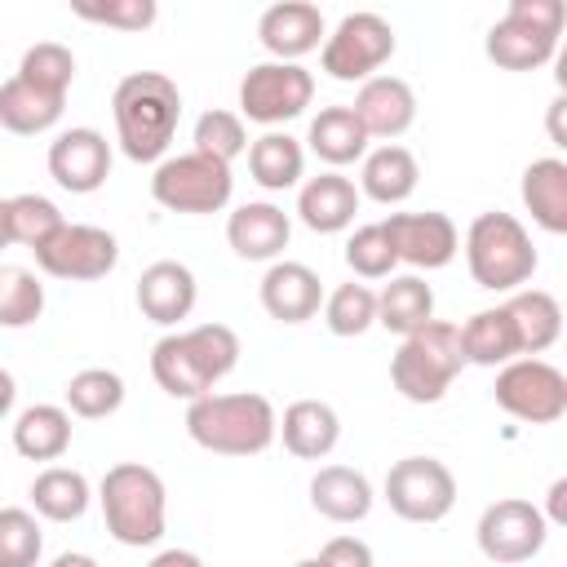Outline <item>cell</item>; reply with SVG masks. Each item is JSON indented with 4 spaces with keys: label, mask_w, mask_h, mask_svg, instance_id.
Listing matches in <instances>:
<instances>
[{
    "label": "cell",
    "mask_w": 567,
    "mask_h": 567,
    "mask_svg": "<svg viewBox=\"0 0 567 567\" xmlns=\"http://www.w3.org/2000/svg\"><path fill=\"white\" fill-rule=\"evenodd\" d=\"M97 505L106 518V532L128 545V549H146L164 536L168 527V492L164 478L142 465V461H120L102 474L97 483Z\"/></svg>",
    "instance_id": "cell-4"
},
{
    "label": "cell",
    "mask_w": 567,
    "mask_h": 567,
    "mask_svg": "<svg viewBox=\"0 0 567 567\" xmlns=\"http://www.w3.org/2000/svg\"><path fill=\"white\" fill-rule=\"evenodd\" d=\"M505 315L518 337V359H540L558 337H563V306L545 288H518L505 301Z\"/></svg>",
    "instance_id": "cell-25"
},
{
    "label": "cell",
    "mask_w": 567,
    "mask_h": 567,
    "mask_svg": "<svg viewBox=\"0 0 567 567\" xmlns=\"http://www.w3.org/2000/svg\"><path fill=\"white\" fill-rule=\"evenodd\" d=\"M146 567H204V558H199L195 549H177V545H173V549H159Z\"/></svg>",
    "instance_id": "cell-46"
},
{
    "label": "cell",
    "mask_w": 567,
    "mask_h": 567,
    "mask_svg": "<svg viewBox=\"0 0 567 567\" xmlns=\"http://www.w3.org/2000/svg\"><path fill=\"white\" fill-rule=\"evenodd\" d=\"M257 297H261V310L270 319H279V323H306V319H315L323 310V279L306 261L279 257V261L266 266Z\"/></svg>",
    "instance_id": "cell-19"
},
{
    "label": "cell",
    "mask_w": 567,
    "mask_h": 567,
    "mask_svg": "<svg viewBox=\"0 0 567 567\" xmlns=\"http://www.w3.org/2000/svg\"><path fill=\"white\" fill-rule=\"evenodd\" d=\"M62 106H66V97H53V93L27 84L22 75H9L0 84V128H9L18 137L49 133L62 120Z\"/></svg>",
    "instance_id": "cell-33"
},
{
    "label": "cell",
    "mask_w": 567,
    "mask_h": 567,
    "mask_svg": "<svg viewBox=\"0 0 567 567\" xmlns=\"http://www.w3.org/2000/svg\"><path fill=\"white\" fill-rule=\"evenodd\" d=\"M62 226H66V217H62V208H58L49 195L22 190V195L9 199V235H13V244H22V248L35 252V248L49 244Z\"/></svg>",
    "instance_id": "cell-37"
},
{
    "label": "cell",
    "mask_w": 567,
    "mask_h": 567,
    "mask_svg": "<svg viewBox=\"0 0 567 567\" xmlns=\"http://www.w3.org/2000/svg\"><path fill=\"white\" fill-rule=\"evenodd\" d=\"M186 434L213 456H261L279 434V412L257 390L204 394L186 403Z\"/></svg>",
    "instance_id": "cell-3"
},
{
    "label": "cell",
    "mask_w": 567,
    "mask_h": 567,
    "mask_svg": "<svg viewBox=\"0 0 567 567\" xmlns=\"http://www.w3.org/2000/svg\"><path fill=\"white\" fill-rule=\"evenodd\" d=\"M115 142L133 164H159L182 120V93L164 71H133L111 93Z\"/></svg>",
    "instance_id": "cell-2"
},
{
    "label": "cell",
    "mask_w": 567,
    "mask_h": 567,
    "mask_svg": "<svg viewBox=\"0 0 567 567\" xmlns=\"http://www.w3.org/2000/svg\"><path fill=\"white\" fill-rule=\"evenodd\" d=\"M363 195L359 186L346 177V173H319V177H306L297 186V221L315 235H341L354 226V213H359Z\"/></svg>",
    "instance_id": "cell-22"
},
{
    "label": "cell",
    "mask_w": 567,
    "mask_h": 567,
    "mask_svg": "<svg viewBox=\"0 0 567 567\" xmlns=\"http://www.w3.org/2000/svg\"><path fill=\"white\" fill-rule=\"evenodd\" d=\"M381 496L403 523H443L456 505V474L439 456H403L390 465Z\"/></svg>",
    "instance_id": "cell-12"
},
{
    "label": "cell",
    "mask_w": 567,
    "mask_h": 567,
    "mask_svg": "<svg viewBox=\"0 0 567 567\" xmlns=\"http://www.w3.org/2000/svg\"><path fill=\"white\" fill-rule=\"evenodd\" d=\"M540 514H545L549 527H563V523H567V478H554V483H549V505H545Z\"/></svg>",
    "instance_id": "cell-45"
},
{
    "label": "cell",
    "mask_w": 567,
    "mask_h": 567,
    "mask_svg": "<svg viewBox=\"0 0 567 567\" xmlns=\"http://www.w3.org/2000/svg\"><path fill=\"white\" fill-rule=\"evenodd\" d=\"M563 111H567V97H554V102H549V142H554V146H567V133H563Z\"/></svg>",
    "instance_id": "cell-47"
},
{
    "label": "cell",
    "mask_w": 567,
    "mask_h": 567,
    "mask_svg": "<svg viewBox=\"0 0 567 567\" xmlns=\"http://www.w3.org/2000/svg\"><path fill=\"white\" fill-rule=\"evenodd\" d=\"M71 13L84 22H97V27H115V31H146L159 18V4L155 0H106V4L75 0Z\"/></svg>",
    "instance_id": "cell-43"
},
{
    "label": "cell",
    "mask_w": 567,
    "mask_h": 567,
    "mask_svg": "<svg viewBox=\"0 0 567 567\" xmlns=\"http://www.w3.org/2000/svg\"><path fill=\"white\" fill-rule=\"evenodd\" d=\"M275 439H284V447L297 461H323L341 443V416L323 399H297V403L284 408Z\"/></svg>",
    "instance_id": "cell-23"
},
{
    "label": "cell",
    "mask_w": 567,
    "mask_h": 567,
    "mask_svg": "<svg viewBox=\"0 0 567 567\" xmlns=\"http://www.w3.org/2000/svg\"><path fill=\"white\" fill-rule=\"evenodd\" d=\"M151 195L168 213L208 217V213H221L230 204L235 177H230V164H221V159H208L199 151H177V155H164L155 164Z\"/></svg>",
    "instance_id": "cell-8"
},
{
    "label": "cell",
    "mask_w": 567,
    "mask_h": 567,
    "mask_svg": "<svg viewBox=\"0 0 567 567\" xmlns=\"http://www.w3.org/2000/svg\"><path fill=\"white\" fill-rule=\"evenodd\" d=\"M474 540H478V554L496 567H514V563H527L545 549L549 540V523L540 514V505L523 501V496H501L492 501L483 514H478V527H474Z\"/></svg>",
    "instance_id": "cell-13"
},
{
    "label": "cell",
    "mask_w": 567,
    "mask_h": 567,
    "mask_svg": "<svg viewBox=\"0 0 567 567\" xmlns=\"http://www.w3.org/2000/svg\"><path fill=\"white\" fill-rule=\"evenodd\" d=\"M518 195L545 235H567V159H558V155L532 159L523 168Z\"/></svg>",
    "instance_id": "cell-27"
},
{
    "label": "cell",
    "mask_w": 567,
    "mask_h": 567,
    "mask_svg": "<svg viewBox=\"0 0 567 567\" xmlns=\"http://www.w3.org/2000/svg\"><path fill=\"white\" fill-rule=\"evenodd\" d=\"M195 301H199V284L186 261L173 257L151 261L137 279V310L159 328H177L182 319H190Z\"/></svg>",
    "instance_id": "cell-21"
},
{
    "label": "cell",
    "mask_w": 567,
    "mask_h": 567,
    "mask_svg": "<svg viewBox=\"0 0 567 567\" xmlns=\"http://www.w3.org/2000/svg\"><path fill=\"white\" fill-rule=\"evenodd\" d=\"M315 102V75L301 62H257L239 80V120L279 128Z\"/></svg>",
    "instance_id": "cell-11"
},
{
    "label": "cell",
    "mask_w": 567,
    "mask_h": 567,
    "mask_svg": "<svg viewBox=\"0 0 567 567\" xmlns=\"http://www.w3.org/2000/svg\"><path fill=\"white\" fill-rule=\"evenodd\" d=\"M49 177L71 195L102 190L106 177H111V142H106V133H97L89 124L62 128L49 142Z\"/></svg>",
    "instance_id": "cell-16"
},
{
    "label": "cell",
    "mask_w": 567,
    "mask_h": 567,
    "mask_svg": "<svg viewBox=\"0 0 567 567\" xmlns=\"http://www.w3.org/2000/svg\"><path fill=\"white\" fill-rule=\"evenodd\" d=\"M124 394L128 390L115 368H80L62 390V408L80 421H102L124 408Z\"/></svg>",
    "instance_id": "cell-35"
},
{
    "label": "cell",
    "mask_w": 567,
    "mask_h": 567,
    "mask_svg": "<svg viewBox=\"0 0 567 567\" xmlns=\"http://www.w3.org/2000/svg\"><path fill=\"white\" fill-rule=\"evenodd\" d=\"M456 337H461L465 363H474V368H505L509 359H518V337H514L505 306L474 310L465 323H456Z\"/></svg>",
    "instance_id": "cell-30"
},
{
    "label": "cell",
    "mask_w": 567,
    "mask_h": 567,
    "mask_svg": "<svg viewBox=\"0 0 567 567\" xmlns=\"http://www.w3.org/2000/svg\"><path fill=\"white\" fill-rule=\"evenodd\" d=\"M71 447V412L62 403H31L13 421V452L27 461H58Z\"/></svg>",
    "instance_id": "cell-32"
},
{
    "label": "cell",
    "mask_w": 567,
    "mask_h": 567,
    "mask_svg": "<svg viewBox=\"0 0 567 567\" xmlns=\"http://www.w3.org/2000/svg\"><path fill=\"white\" fill-rule=\"evenodd\" d=\"M430 319H434V288L421 275H390V284L377 292V323L403 341Z\"/></svg>",
    "instance_id": "cell-31"
},
{
    "label": "cell",
    "mask_w": 567,
    "mask_h": 567,
    "mask_svg": "<svg viewBox=\"0 0 567 567\" xmlns=\"http://www.w3.org/2000/svg\"><path fill=\"white\" fill-rule=\"evenodd\" d=\"M323 35L328 22L310 0H279L257 18V40L270 53V62H301L323 44Z\"/></svg>",
    "instance_id": "cell-17"
},
{
    "label": "cell",
    "mask_w": 567,
    "mask_h": 567,
    "mask_svg": "<svg viewBox=\"0 0 567 567\" xmlns=\"http://www.w3.org/2000/svg\"><path fill=\"white\" fill-rule=\"evenodd\" d=\"M323 323L332 337H363L377 323V288H368L363 279L337 284L332 292H323Z\"/></svg>",
    "instance_id": "cell-36"
},
{
    "label": "cell",
    "mask_w": 567,
    "mask_h": 567,
    "mask_svg": "<svg viewBox=\"0 0 567 567\" xmlns=\"http://www.w3.org/2000/svg\"><path fill=\"white\" fill-rule=\"evenodd\" d=\"M381 226L390 235L394 257L403 266H412V270H443L461 252V230L439 208H425V213H390Z\"/></svg>",
    "instance_id": "cell-15"
},
{
    "label": "cell",
    "mask_w": 567,
    "mask_h": 567,
    "mask_svg": "<svg viewBox=\"0 0 567 567\" xmlns=\"http://www.w3.org/2000/svg\"><path fill=\"white\" fill-rule=\"evenodd\" d=\"M44 532L31 509L4 505L0 509V567H40Z\"/></svg>",
    "instance_id": "cell-41"
},
{
    "label": "cell",
    "mask_w": 567,
    "mask_h": 567,
    "mask_svg": "<svg viewBox=\"0 0 567 567\" xmlns=\"http://www.w3.org/2000/svg\"><path fill=\"white\" fill-rule=\"evenodd\" d=\"M49 567H97V558H93V554H80V549H66V554H58Z\"/></svg>",
    "instance_id": "cell-49"
},
{
    "label": "cell",
    "mask_w": 567,
    "mask_h": 567,
    "mask_svg": "<svg viewBox=\"0 0 567 567\" xmlns=\"http://www.w3.org/2000/svg\"><path fill=\"white\" fill-rule=\"evenodd\" d=\"M89 501H93V487L71 465H49V470H40L31 478V514H40L49 523H75V518H84Z\"/></svg>",
    "instance_id": "cell-34"
},
{
    "label": "cell",
    "mask_w": 567,
    "mask_h": 567,
    "mask_svg": "<svg viewBox=\"0 0 567 567\" xmlns=\"http://www.w3.org/2000/svg\"><path fill=\"white\" fill-rule=\"evenodd\" d=\"M416 182H421V164L399 142H381L377 151H368L359 159V195H368L372 204L394 208V204L412 199Z\"/></svg>",
    "instance_id": "cell-24"
},
{
    "label": "cell",
    "mask_w": 567,
    "mask_h": 567,
    "mask_svg": "<svg viewBox=\"0 0 567 567\" xmlns=\"http://www.w3.org/2000/svg\"><path fill=\"white\" fill-rule=\"evenodd\" d=\"M292 239V217L270 199H248L226 217V244L244 261H279Z\"/></svg>",
    "instance_id": "cell-20"
},
{
    "label": "cell",
    "mask_w": 567,
    "mask_h": 567,
    "mask_svg": "<svg viewBox=\"0 0 567 567\" xmlns=\"http://www.w3.org/2000/svg\"><path fill=\"white\" fill-rule=\"evenodd\" d=\"M461 368H465V354H461L456 323L430 319L425 328L399 341L390 359V381L408 403H439L461 377Z\"/></svg>",
    "instance_id": "cell-6"
},
{
    "label": "cell",
    "mask_w": 567,
    "mask_h": 567,
    "mask_svg": "<svg viewBox=\"0 0 567 567\" xmlns=\"http://www.w3.org/2000/svg\"><path fill=\"white\" fill-rule=\"evenodd\" d=\"M292 567H323V558L315 554V558H301V563H292Z\"/></svg>",
    "instance_id": "cell-51"
},
{
    "label": "cell",
    "mask_w": 567,
    "mask_h": 567,
    "mask_svg": "<svg viewBox=\"0 0 567 567\" xmlns=\"http://www.w3.org/2000/svg\"><path fill=\"white\" fill-rule=\"evenodd\" d=\"M44 315V284L22 266H0V328H31Z\"/></svg>",
    "instance_id": "cell-40"
},
{
    "label": "cell",
    "mask_w": 567,
    "mask_h": 567,
    "mask_svg": "<svg viewBox=\"0 0 567 567\" xmlns=\"http://www.w3.org/2000/svg\"><path fill=\"white\" fill-rule=\"evenodd\" d=\"M372 483L350 465H319L310 478V505L328 523H363L372 514Z\"/></svg>",
    "instance_id": "cell-26"
},
{
    "label": "cell",
    "mask_w": 567,
    "mask_h": 567,
    "mask_svg": "<svg viewBox=\"0 0 567 567\" xmlns=\"http://www.w3.org/2000/svg\"><path fill=\"white\" fill-rule=\"evenodd\" d=\"M323 567H377L372 563V545L359 540V536H332L323 549H319Z\"/></svg>",
    "instance_id": "cell-44"
},
{
    "label": "cell",
    "mask_w": 567,
    "mask_h": 567,
    "mask_svg": "<svg viewBox=\"0 0 567 567\" xmlns=\"http://www.w3.org/2000/svg\"><path fill=\"white\" fill-rule=\"evenodd\" d=\"M399 40H394V27L372 13V9H359V13H346L319 44V71L337 84H363L372 75H381V66L394 58Z\"/></svg>",
    "instance_id": "cell-9"
},
{
    "label": "cell",
    "mask_w": 567,
    "mask_h": 567,
    "mask_svg": "<svg viewBox=\"0 0 567 567\" xmlns=\"http://www.w3.org/2000/svg\"><path fill=\"white\" fill-rule=\"evenodd\" d=\"M465 266H470V279L478 288L509 297V292L527 288L540 257H536L527 226L514 213L492 208V213H478L465 230Z\"/></svg>",
    "instance_id": "cell-5"
},
{
    "label": "cell",
    "mask_w": 567,
    "mask_h": 567,
    "mask_svg": "<svg viewBox=\"0 0 567 567\" xmlns=\"http://www.w3.org/2000/svg\"><path fill=\"white\" fill-rule=\"evenodd\" d=\"M190 142H195L190 151H199V155H208V159H221V164H235V159L248 151V128H244L239 111L213 106V111H204V115L195 120Z\"/></svg>",
    "instance_id": "cell-39"
},
{
    "label": "cell",
    "mask_w": 567,
    "mask_h": 567,
    "mask_svg": "<svg viewBox=\"0 0 567 567\" xmlns=\"http://www.w3.org/2000/svg\"><path fill=\"white\" fill-rule=\"evenodd\" d=\"M350 111H354V120L363 124L368 142H372V137L394 142V137H403V133L416 124V93H412V84L399 80V75H372V80L359 84Z\"/></svg>",
    "instance_id": "cell-18"
},
{
    "label": "cell",
    "mask_w": 567,
    "mask_h": 567,
    "mask_svg": "<svg viewBox=\"0 0 567 567\" xmlns=\"http://www.w3.org/2000/svg\"><path fill=\"white\" fill-rule=\"evenodd\" d=\"M346 266L354 270V279H390L399 257L390 248V235L381 221H368V226H354L350 239H346Z\"/></svg>",
    "instance_id": "cell-42"
},
{
    "label": "cell",
    "mask_w": 567,
    "mask_h": 567,
    "mask_svg": "<svg viewBox=\"0 0 567 567\" xmlns=\"http://www.w3.org/2000/svg\"><path fill=\"white\" fill-rule=\"evenodd\" d=\"M492 399L514 421L554 425L567 416V377L549 359H509L505 368H496Z\"/></svg>",
    "instance_id": "cell-10"
},
{
    "label": "cell",
    "mask_w": 567,
    "mask_h": 567,
    "mask_svg": "<svg viewBox=\"0 0 567 567\" xmlns=\"http://www.w3.org/2000/svg\"><path fill=\"white\" fill-rule=\"evenodd\" d=\"M244 155H248V173L261 190H292L306 177V146L284 128H266L261 137L248 142Z\"/></svg>",
    "instance_id": "cell-29"
},
{
    "label": "cell",
    "mask_w": 567,
    "mask_h": 567,
    "mask_svg": "<svg viewBox=\"0 0 567 567\" xmlns=\"http://www.w3.org/2000/svg\"><path fill=\"white\" fill-rule=\"evenodd\" d=\"M13 75H22L27 84H35V89H44L53 97H66L71 84H75V53L66 44H58V40H40V44H31L22 53Z\"/></svg>",
    "instance_id": "cell-38"
},
{
    "label": "cell",
    "mask_w": 567,
    "mask_h": 567,
    "mask_svg": "<svg viewBox=\"0 0 567 567\" xmlns=\"http://www.w3.org/2000/svg\"><path fill=\"white\" fill-rule=\"evenodd\" d=\"M13 399H18V381H13L9 368H0V421L13 412Z\"/></svg>",
    "instance_id": "cell-48"
},
{
    "label": "cell",
    "mask_w": 567,
    "mask_h": 567,
    "mask_svg": "<svg viewBox=\"0 0 567 567\" xmlns=\"http://www.w3.org/2000/svg\"><path fill=\"white\" fill-rule=\"evenodd\" d=\"M115 261H120V239L106 226H89V221H66L49 244L35 248V266L49 279H66V284L106 279Z\"/></svg>",
    "instance_id": "cell-14"
},
{
    "label": "cell",
    "mask_w": 567,
    "mask_h": 567,
    "mask_svg": "<svg viewBox=\"0 0 567 567\" xmlns=\"http://www.w3.org/2000/svg\"><path fill=\"white\" fill-rule=\"evenodd\" d=\"M563 22H567L563 0H509L505 18L487 27L483 53L501 71H540L558 53Z\"/></svg>",
    "instance_id": "cell-7"
},
{
    "label": "cell",
    "mask_w": 567,
    "mask_h": 567,
    "mask_svg": "<svg viewBox=\"0 0 567 567\" xmlns=\"http://www.w3.org/2000/svg\"><path fill=\"white\" fill-rule=\"evenodd\" d=\"M239 363V332L226 323L173 328L151 346V377L168 399H204Z\"/></svg>",
    "instance_id": "cell-1"
},
{
    "label": "cell",
    "mask_w": 567,
    "mask_h": 567,
    "mask_svg": "<svg viewBox=\"0 0 567 567\" xmlns=\"http://www.w3.org/2000/svg\"><path fill=\"white\" fill-rule=\"evenodd\" d=\"M13 235H9V199H0V248H9Z\"/></svg>",
    "instance_id": "cell-50"
},
{
    "label": "cell",
    "mask_w": 567,
    "mask_h": 567,
    "mask_svg": "<svg viewBox=\"0 0 567 567\" xmlns=\"http://www.w3.org/2000/svg\"><path fill=\"white\" fill-rule=\"evenodd\" d=\"M306 146H310V155H319L332 173H341L346 164H354V159L368 155V133H363V124L354 120V111L337 102V106H319V115H315L310 128H306Z\"/></svg>",
    "instance_id": "cell-28"
}]
</instances>
